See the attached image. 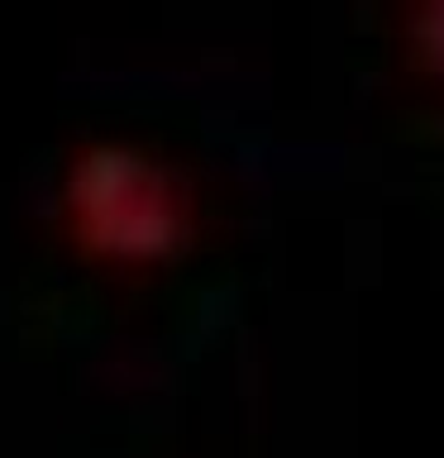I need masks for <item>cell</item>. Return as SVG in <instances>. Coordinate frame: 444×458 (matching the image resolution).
Returning a JSON list of instances; mask_svg holds the SVG:
<instances>
[{
  "mask_svg": "<svg viewBox=\"0 0 444 458\" xmlns=\"http://www.w3.org/2000/svg\"><path fill=\"white\" fill-rule=\"evenodd\" d=\"M63 225L110 267H158L192 249L196 191L177 163L129 139H86L63 167Z\"/></svg>",
  "mask_w": 444,
  "mask_h": 458,
  "instance_id": "6da1fadb",
  "label": "cell"
},
{
  "mask_svg": "<svg viewBox=\"0 0 444 458\" xmlns=\"http://www.w3.org/2000/svg\"><path fill=\"white\" fill-rule=\"evenodd\" d=\"M401 57L421 81L444 86V0H425L401 14Z\"/></svg>",
  "mask_w": 444,
  "mask_h": 458,
  "instance_id": "7a4b0ae2",
  "label": "cell"
}]
</instances>
